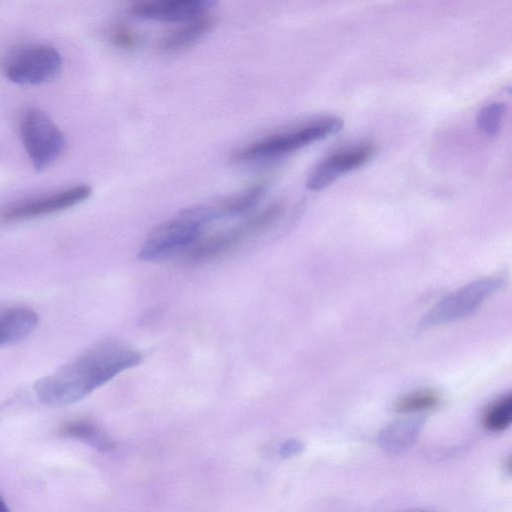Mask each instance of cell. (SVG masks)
Listing matches in <instances>:
<instances>
[{"mask_svg":"<svg viewBox=\"0 0 512 512\" xmlns=\"http://www.w3.org/2000/svg\"><path fill=\"white\" fill-rule=\"evenodd\" d=\"M506 113V104L501 101H493L483 106L476 116V127L486 136H495L501 129L502 121Z\"/></svg>","mask_w":512,"mask_h":512,"instance_id":"ac0fdd59","label":"cell"},{"mask_svg":"<svg viewBox=\"0 0 512 512\" xmlns=\"http://www.w3.org/2000/svg\"><path fill=\"white\" fill-rule=\"evenodd\" d=\"M141 361L138 351L117 342H104L52 375L39 379L34 390L45 405H70Z\"/></svg>","mask_w":512,"mask_h":512,"instance_id":"6da1fadb","label":"cell"},{"mask_svg":"<svg viewBox=\"0 0 512 512\" xmlns=\"http://www.w3.org/2000/svg\"><path fill=\"white\" fill-rule=\"evenodd\" d=\"M59 434L68 439L82 442L100 452H109L115 448L113 440L96 424L87 420H71L64 423Z\"/></svg>","mask_w":512,"mask_h":512,"instance_id":"9a60e30c","label":"cell"},{"mask_svg":"<svg viewBox=\"0 0 512 512\" xmlns=\"http://www.w3.org/2000/svg\"><path fill=\"white\" fill-rule=\"evenodd\" d=\"M91 193V187L84 184L49 195L19 201L1 210L0 222H20L59 212L85 201Z\"/></svg>","mask_w":512,"mask_h":512,"instance_id":"52a82bcc","label":"cell"},{"mask_svg":"<svg viewBox=\"0 0 512 512\" xmlns=\"http://www.w3.org/2000/svg\"><path fill=\"white\" fill-rule=\"evenodd\" d=\"M343 126V119L338 116H322L251 143L237 150L234 159L255 162L285 156L337 134Z\"/></svg>","mask_w":512,"mask_h":512,"instance_id":"7a4b0ae2","label":"cell"},{"mask_svg":"<svg viewBox=\"0 0 512 512\" xmlns=\"http://www.w3.org/2000/svg\"><path fill=\"white\" fill-rule=\"evenodd\" d=\"M62 67L59 52L44 44H25L11 49L2 70L11 81L22 85L42 84L55 78Z\"/></svg>","mask_w":512,"mask_h":512,"instance_id":"277c9868","label":"cell"},{"mask_svg":"<svg viewBox=\"0 0 512 512\" xmlns=\"http://www.w3.org/2000/svg\"><path fill=\"white\" fill-rule=\"evenodd\" d=\"M512 421V395L503 396L491 404L484 413L483 426L491 432L506 430Z\"/></svg>","mask_w":512,"mask_h":512,"instance_id":"2e32d148","label":"cell"},{"mask_svg":"<svg viewBox=\"0 0 512 512\" xmlns=\"http://www.w3.org/2000/svg\"><path fill=\"white\" fill-rule=\"evenodd\" d=\"M0 512H11L4 500L0 496Z\"/></svg>","mask_w":512,"mask_h":512,"instance_id":"44dd1931","label":"cell"},{"mask_svg":"<svg viewBox=\"0 0 512 512\" xmlns=\"http://www.w3.org/2000/svg\"><path fill=\"white\" fill-rule=\"evenodd\" d=\"M214 25V20L204 15L184 22L179 28L167 34L159 44L162 51L173 53L188 48L202 39Z\"/></svg>","mask_w":512,"mask_h":512,"instance_id":"5bb4252c","label":"cell"},{"mask_svg":"<svg viewBox=\"0 0 512 512\" xmlns=\"http://www.w3.org/2000/svg\"><path fill=\"white\" fill-rule=\"evenodd\" d=\"M266 186L256 183L219 201L209 204L214 219L238 216L255 208L265 194Z\"/></svg>","mask_w":512,"mask_h":512,"instance_id":"4fadbf2b","label":"cell"},{"mask_svg":"<svg viewBox=\"0 0 512 512\" xmlns=\"http://www.w3.org/2000/svg\"><path fill=\"white\" fill-rule=\"evenodd\" d=\"M374 153V145L368 142L335 151L313 168L306 180V188L311 191L327 188L341 176L366 164Z\"/></svg>","mask_w":512,"mask_h":512,"instance_id":"ba28073f","label":"cell"},{"mask_svg":"<svg viewBox=\"0 0 512 512\" xmlns=\"http://www.w3.org/2000/svg\"><path fill=\"white\" fill-rule=\"evenodd\" d=\"M424 423L423 417L405 418L389 423L379 432V446L390 455L403 453L417 440Z\"/></svg>","mask_w":512,"mask_h":512,"instance_id":"8fae6325","label":"cell"},{"mask_svg":"<svg viewBox=\"0 0 512 512\" xmlns=\"http://www.w3.org/2000/svg\"><path fill=\"white\" fill-rule=\"evenodd\" d=\"M38 314L26 307H13L0 312V347L27 338L36 328Z\"/></svg>","mask_w":512,"mask_h":512,"instance_id":"7c38bea8","label":"cell"},{"mask_svg":"<svg viewBox=\"0 0 512 512\" xmlns=\"http://www.w3.org/2000/svg\"><path fill=\"white\" fill-rule=\"evenodd\" d=\"M502 286L503 279L499 277H487L467 284L436 303L423 315L419 328L426 330L467 317Z\"/></svg>","mask_w":512,"mask_h":512,"instance_id":"5b68a950","label":"cell"},{"mask_svg":"<svg viewBox=\"0 0 512 512\" xmlns=\"http://www.w3.org/2000/svg\"><path fill=\"white\" fill-rule=\"evenodd\" d=\"M109 39L115 46L124 49L132 48L137 43V38L133 31L121 25L114 26L109 31Z\"/></svg>","mask_w":512,"mask_h":512,"instance_id":"d6986e66","label":"cell"},{"mask_svg":"<svg viewBox=\"0 0 512 512\" xmlns=\"http://www.w3.org/2000/svg\"><path fill=\"white\" fill-rule=\"evenodd\" d=\"M244 222L230 230L220 232L203 241H197L188 248L186 258L189 262L200 263L214 259L235 247L252 233Z\"/></svg>","mask_w":512,"mask_h":512,"instance_id":"30bf717a","label":"cell"},{"mask_svg":"<svg viewBox=\"0 0 512 512\" xmlns=\"http://www.w3.org/2000/svg\"><path fill=\"white\" fill-rule=\"evenodd\" d=\"M439 395L433 390H417L399 398L394 404L398 413H416L433 409L439 404Z\"/></svg>","mask_w":512,"mask_h":512,"instance_id":"e0dca14e","label":"cell"},{"mask_svg":"<svg viewBox=\"0 0 512 512\" xmlns=\"http://www.w3.org/2000/svg\"><path fill=\"white\" fill-rule=\"evenodd\" d=\"M20 134L31 163L38 171L50 167L65 147L62 131L39 109L25 111L20 122Z\"/></svg>","mask_w":512,"mask_h":512,"instance_id":"8992f818","label":"cell"},{"mask_svg":"<svg viewBox=\"0 0 512 512\" xmlns=\"http://www.w3.org/2000/svg\"><path fill=\"white\" fill-rule=\"evenodd\" d=\"M213 220L208 205L184 209L175 218L159 224L149 232L138 257L152 261L188 249L200 239L203 227Z\"/></svg>","mask_w":512,"mask_h":512,"instance_id":"3957f363","label":"cell"},{"mask_svg":"<svg viewBox=\"0 0 512 512\" xmlns=\"http://www.w3.org/2000/svg\"><path fill=\"white\" fill-rule=\"evenodd\" d=\"M304 450V444L296 439L287 440L280 447V455L283 458H290L300 454Z\"/></svg>","mask_w":512,"mask_h":512,"instance_id":"ffe728a7","label":"cell"},{"mask_svg":"<svg viewBox=\"0 0 512 512\" xmlns=\"http://www.w3.org/2000/svg\"><path fill=\"white\" fill-rule=\"evenodd\" d=\"M216 2L213 0H161L132 4L131 16L158 22H187L207 15Z\"/></svg>","mask_w":512,"mask_h":512,"instance_id":"9c48e42d","label":"cell"},{"mask_svg":"<svg viewBox=\"0 0 512 512\" xmlns=\"http://www.w3.org/2000/svg\"><path fill=\"white\" fill-rule=\"evenodd\" d=\"M422 512H426V511H422Z\"/></svg>","mask_w":512,"mask_h":512,"instance_id":"7402d4cb","label":"cell"}]
</instances>
